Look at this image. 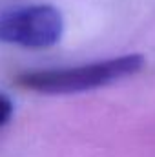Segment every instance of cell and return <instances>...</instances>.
<instances>
[{
  "mask_svg": "<svg viewBox=\"0 0 155 157\" xmlns=\"http://www.w3.org/2000/svg\"><path fill=\"white\" fill-rule=\"evenodd\" d=\"M64 33V17L51 4H31L0 11V42L44 49L55 46Z\"/></svg>",
  "mask_w": 155,
  "mask_h": 157,
  "instance_id": "obj_2",
  "label": "cell"
},
{
  "mask_svg": "<svg viewBox=\"0 0 155 157\" xmlns=\"http://www.w3.org/2000/svg\"><path fill=\"white\" fill-rule=\"evenodd\" d=\"M142 68H144V57L130 53L82 66L26 71L15 78V82L18 88L31 90L37 93H47V95L78 93V91L97 90L126 77H131L139 73Z\"/></svg>",
  "mask_w": 155,
  "mask_h": 157,
  "instance_id": "obj_1",
  "label": "cell"
},
{
  "mask_svg": "<svg viewBox=\"0 0 155 157\" xmlns=\"http://www.w3.org/2000/svg\"><path fill=\"white\" fill-rule=\"evenodd\" d=\"M13 112H15V104H13V101H11L6 93H0V128L6 126V124L11 121Z\"/></svg>",
  "mask_w": 155,
  "mask_h": 157,
  "instance_id": "obj_3",
  "label": "cell"
}]
</instances>
